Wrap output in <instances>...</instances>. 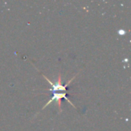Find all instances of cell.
Wrapping results in <instances>:
<instances>
[{"mask_svg":"<svg viewBox=\"0 0 131 131\" xmlns=\"http://www.w3.org/2000/svg\"><path fill=\"white\" fill-rule=\"evenodd\" d=\"M66 94L67 92H54V94H53V97L49 100V101L47 102V104L42 107L41 110H44L47 106H48L51 102H53L54 101H56L57 103H58V109H59V112H61L62 111V109H61V100L62 99H66L71 106H73L75 109H76V107L73 104V103L70 101V99H68L67 97H66Z\"/></svg>","mask_w":131,"mask_h":131,"instance_id":"1","label":"cell"}]
</instances>
